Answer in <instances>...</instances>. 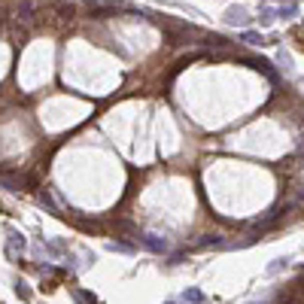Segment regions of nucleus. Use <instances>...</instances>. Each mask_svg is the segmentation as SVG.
Listing matches in <instances>:
<instances>
[{"label": "nucleus", "instance_id": "1", "mask_svg": "<svg viewBox=\"0 0 304 304\" xmlns=\"http://www.w3.org/2000/svg\"><path fill=\"white\" fill-rule=\"evenodd\" d=\"M6 238H10V240H6V250H10V256H16V250L22 252V250L28 246V240H24V238L16 232V228H6Z\"/></svg>", "mask_w": 304, "mask_h": 304}, {"label": "nucleus", "instance_id": "2", "mask_svg": "<svg viewBox=\"0 0 304 304\" xmlns=\"http://www.w3.org/2000/svg\"><path fill=\"white\" fill-rule=\"evenodd\" d=\"M140 244L146 250H152V252H168V240H162L156 234H140Z\"/></svg>", "mask_w": 304, "mask_h": 304}, {"label": "nucleus", "instance_id": "3", "mask_svg": "<svg viewBox=\"0 0 304 304\" xmlns=\"http://www.w3.org/2000/svg\"><path fill=\"white\" fill-rule=\"evenodd\" d=\"M225 22H228V24H246V22H250L246 6H232V10L225 12Z\"/></svg>", "mask_w": 304, "mask_h": 304}, {"label": "nucleus", "instance_id": "4", "mask_svg": "<svg viewBox=\"0 0 304 304\" xmlns=\"http://www.w3.org/2000/svg\"><path fill=\"white\" fill-rule=\"evenodd\" d=\"M244 61H246V64H250L252 70H262V73H268V76H271V80H277V73L271 70V64H268V61H264V58H244Z\"/></svg>", "mask_w": 304, "mask_h": 304}, {"label": "nucleus", "instance_id": "5", "mask_svg": "<svg viewBox=\"0 0 304 304\" xmlns=\"http://www.w3.org/2000/svg\"><path fill=\"white\" fill-rule=\"evenodd\" d=\"M240 43H250V46H264V36L256 34V30H244L240 34Z\"/></svg>", "mask_w": 304, "mask_h": 304}, {"label": "nucleus", "instance_id": "6", "mask_svg": "<svg viewBox=\"0 0 304 304\" xmlns=\"http://www.w3.org/2000/svg\"><path fill=\"white\" fill-rule=\"evenodd\" d=\"M182 298H186L188 304H204V292H201V289H186Z\"/></svg>", "mask_w": 304, "mask_h": 304}, {"label": "nucleus", "instance_id": "7", "mask_svg": "<svg viewBox=\"0 0 304 304\" xmlns=\"http://www.w3.org/2000/svg\"><path fill=\"white\" fill-rule=\"evenodd\" d=\"M73 298H76V304H98V298L92 292H82V289H73Z\"/></svg>", "mask_w": 304, "mask_h": 304}, {"label": "nucleus", "instance_id": "8", "mask_svg": "<svg viewBox=\"0 0 304 304\" xmlns=\"http://www.w3.org/2000/svg\"><path fill=\"white\" fill-rule=\"evenodd\" d=\"M106 250H110V252H134V246H131V244H125V240H110V244H106Z\"/></svg>", "mask_w": 304, "mask_h": 304}, {"label": "nucleus", "instance_id": "9", "mask_svg": "<svg viewBox=\"0 0 304 304\" xmlns=\"http://www.w3.org/2000/svg\"><path fill=\"white\" fill-rule=\"evenodd\" d=\"M274 16H277V10H271V6H262V10H258V22H262V24H271Z\"/></svg>", "mask_w": 304, "mask_h": 304}, {"label": "nucleus", "instance_id": "10", "mask_svg": "<svg viewBox=\"0 0 304 304\" xmlns=\"http://www.w3.org/2000/svg\"><path fill=\"white\" fill-rule=\"evenodd\" d=\"M204 246H222V238H216V234H207L204 240H198V244H195V250H204Z\"/></svg>", "mask_w": 304, "mask_h": 304}, {"label": "nucleus", "instance_id": "11", "mask_svg": "<svg viewBox=\"0 0 304 304\" xmlns=\"http://www.w3.org/2000/svg\"><path fill=\"white\" fill-rule=\"evenodd\" d=\"M12 286H16V295H18V298H24V301L30 298V289H28V283H24V280H16Z\"/></svg>", "mask_w": 304, "mask_h": 304}, {"label": "nucleus", "instance_id": "12", "mask_svg": "<svg viewBox=\"0 0 304 304\" xmlns=\"http://www.w3.org/2000/svg\"><path fill=\"white\" fill-rule=\"evenodd\" d=\"M295 12H298V6H295V4H289V6H280V10H277V16H280V18H286V16H295Z\"/></svg>", "mask_w": 304, "mask_h": 304}, {"label": "nucleus", "instance_id": "13", "mask_svg": "<svg viewBox=\"0 0 304 304\" xmlns=\"http://www.w3.org/2000/svg\"><path fill=\"white\" fill-rule=\"evenodd\" d=\"M286 264H289V258H277V262L271 264V268H268V274H277V271H283Z\"/></svg>", "mask_w": 304, "mask_h": 304}, {"label": "nucleus", "instance_id": "14", "mask_svg": "<svg viewBox=\"0 0 304 304\" xmlns=\"http://www.w3.org/2000/svg\"><path fill=\"white\" fill-rule=\"evenodd\" d=\"M164 304H174V301H164Z\"/></svg>", "mask_w": 304, "mask_h": 304}]
</instances>
